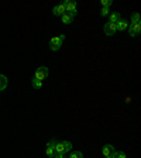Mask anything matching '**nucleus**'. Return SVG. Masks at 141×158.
I'll return each mask as SVG.
<instances>
[{"mask_svg": "<svg viewBox=\"0 0 141 158\" xmlns=\"http://www.w3.org/2000/svg\"><path fill=\"white\" fill-rule=\"evenodd\" d=\"M127 27H128V21L127 20L120 18V20L117 21V31H123V30H126Z\"/></svg>", "mask_w": 141, "mask_h": 158, "instance_id": "nucleus-8", "label": "nucleus"}, {"mask_svg": "<svg viewBox=\"0 0 141 158\" xmlns=\"http://www.w3.org/2000/svg\"><path fill=\"white\" fill-rule=\"evenodd\" d=\"M65 10H66V13H72L76 10V4L72 0H68V2H65Z\"/></svg>", "mask_w": 141, "mask_h": 158, "instance_id": "nucleus-7", "label": "nucleus"}, {"mask_svg": "<svg viewBox=\"0 0 141 158\" xmlns=\"http://www.w3.org/2000/svg\"><path fill=\"white\" fill-rule=\"evenodd\" d=\"M31 83H33V86L35 87V89H40V87L42 86V82L38 81V79H35V78H33V79H31Z\"/></svg>", "mask_w": 141, "mask_h": 158, "instance_id": "nucleus-15", "label": "nucleus"}, {"mask_svg": "<svg viewBox=\"0 0 141 158\" xmlns=\"http://www.w3.org/2000/svg\"><path fill=\"white\" fill-rule=\"evenodd\" d=\"M72 21H74V18H72V17H70L68 13L62 14V23H64V24H70Z\"/></svg>", "mask_w": 141, "mask_h": 158, "instance_id": "nucleus-10", "label": "nucleus"}, {"mask_svg": "<svg viewBox=\"0 0 141 158\" xmlns=\"http://www.w3.org/2000/svg\"><path fill=\"white\" fill-rule=\"evenodd\" d=\"M65 40V35H59V37H52L50 40V50L51 51H58L61 47H62V43Z\"/></svg>", "mask_w": 141, "mask_h": 158, "instance_id": "nucleus-1", "label": "nucleus"}, {"mask_svg": "<svg viewBox=\"0 0 141 158\" xmlns=\"http://www.w3.org/2000/svg\"><path fill=\"white\" fill-rule=\"evenodd\" d=\"M45 152H47V155H48V157H54V152H55V150H54V148H47V151H45Z\"/></svg>", "mask_w": 141, "mask_h": 158, "instance_id": "nucleus-21", "label": "nucleus"}, {"mask_svg": "<svg viewBox=\"0 0 141 158\" xmlns=\"http://www.w3.org/2000/svg\"><path fill=\"white\" fill-rule=\"evenodd\" d=\"M7 85H9V81H7V78L4 76V75L0 74V91H4L7 87Z\"/></svg>", "mask_w": 141, "mask_h": 158, "instance_id": "nucleus-9", "label": "nucleus"}, {"mask_svg": "<svg viewBox=\"0 0 141 158\" xmlns=\"http://www.w3.org/2000/svg\"><path fill=\"white\" fill-rule=\"evenodd\" d=\"M104 158H113V157H111V155H109V157H104Z\"/></svg>", "mask_w": 141, "mask_h": 158, "instance_id": "nucleus-23", "label": "nucleus"}, {"mask_svg": "<svg viewBox=\"0 0 141 158\" xmlns=\"http://www.w3.org/2000/svg\"><path fill=\"white\" fill-rule=\"evenodd\" d=\"M103 31L106 35H114V34L117 33V23H106L103 26Z\"/></svg>", "mask_w": 141, "mask_h": 158, "instance_id": "nucleus-3", "label": "nucleus"}, {"mask_svg": "<svg viewBox=\"0 0 141 158\" xmlns=\"http://www.w3.org/2000/svg\"><path fill=\"white\" fill-rule=\"evenodd\" d=\"M69 158H83V154L81 151H76V152H72Z\"/></svg>", "mask_w": 141, "mask_h": 158, "instance_id": "nucleus-18", "label": "nucleus"}, {"mask_svg": "<svg viewBox=\"0 0 141 158\" xmlns=\"http://www.w3.org/2000/svg\"><path fill=\"white\" fill-rule=\"evenodd\" d=\"M62 145H64V152H68L72 150V143L70 141H62Z\"/></svg>", "mask_w": 141, "mask_h": 158, "instance_id": "nucleus-14", "label": "nucleus"}, {"mask_svg": "<svg viewBox=\"0 0 141 158\" xmlns=\"http://www.w3.org/2000/svg\"><path fill=\"white\" fill-rule=\"evenodd\" d=\"M134 23H141V17H140V13H134L131 16V24Z\"/></svg>", "mask_w": 141, "mask_h": 158, "instance_id": "nucleus-13", "label": "nucleus"}, {"mask_svg": "<svg viewBox=\"0 0 141 158\" xmlns=\"http://www.w3.org/2000/svg\"><path fill=\"white\" fill-rule=\"evenodd\" d=\"M141 33V23H130V28H128V34L130 37H138V34Z\"/></svg>", "mask_w": 141, "mask_h": 158, "instance_id": "nucleus-4", "label": "nucleus"}, {"mask_svg": "<svg viewBox=\"0 0 141 158\" xmlns=\"http://www.w3.org/2000/svg\"><path fill=\"white\" fill-rule=\"evenodd\" d=\"M113 151H114V147L111 144H106V145H103V148H102V154H103L104 157H109Z\"/></svg>", "mask_w": 141, "mask_h": 158, "instance_id": "nucleus-6", "label": "nucleus"}, {"mask_svg": "<svg viewBox=\"0 0 141 158\" xmlns=\"http://www.w3.org/2000/svg\"><path fill=\"white\" fill-rule=\"evenodd\" d=\"M111 157L113 158H127L126 157V152H123V151H116V150H114L113 152H111Z\"/></svg>", "mask_w": 141, "mask_h": 158, "instance_id": "nucleus-11", "label": "nucleus"}, {"mask_svg": "<svg viewBox=\"0 0 141 158\" xmlns=\"http://www.w3.org/2000/svg\"><path fill=\"white\" fill-rule=\"evenodd\" d=\"M64 152H57V151H55L54 152V157H52V158H64Z\"/></svg>", "mask_w": 141, "mask_h": 158, "instance_id": "nucleus-22", "label": "nucleus"}, {"mask_svg": "<svg viewBox=\"0 0 141 158\" xmlns=\"http://www.w3.org/2000/svg\"><path fill=\"white\" fill-rule=\"evenodd\" d=\"M102 16H109L110 14V7H102V11H100Z\"/></svg>", "mask_w": 141, "mask_h": 158, "instance_id": "nucleus-17", "label": "nucleus"}, {"mask_svg": "<svg viewBox=\"0 0 141 158\" xmlns=\"http://www.w3.org/2000/svg\"><path fill=\"white\" fill-rule=\"evenodd\" d=\"M48 74H50V72H48V68L47 67H38L37 71H35V74H34V78L42 82L44 79L48 76Z\"/></svg>", "mask_w": 141, "mask_h": 158, "instance_id": "nucleus-2", "label": "nucleus"}, {"mask_svg": "<svg viewBox=\"0 0 141 158\" xmlns=\"http://www.w3.org/2000/svg\"><path fill=\"white\" fill-rule=\"evenodd\" d=\"M111 4H113V2H111V0H102V6H103V7H110Z\"/></svg>", "mask_w": 141, "mask_h": 158, "instance_id": "nucleus-19", "label": "nucleus"}, {"mask_svg": "<svg viewBox=\"0 0 141 158\" xmlns=\"http://www.w3.org/2000/svg\"><path fill=\"white\" fill-rule=\"evenodd\" d=\"M55 145H57V141H55V140H51V141H48L47 148H54L55 150Z\"/></svg>", "mask_w": 141, "mask_h": 158, "instance_id": "nucleus-20", "label": "nucleus"}, {"mask_svg": "<svg viewBox=\"0 0 141 158\" xmlns=\"http://www.w3.org/2000/svg\"><path fill=\"white\" fill-rule=\"evenodd\" d=\"M65 13H66V10H65V3H62L52 9V14H54V16H62V14H65Z\"/></svg>", "mask_w": 141, "mask_h": 158, "instance_id": "nucleus-5", "label": "nucleus"}, {"mask_svg": "<svg viewBox=\"0 0 141 158\" xmlns=\"http://www.w3.org/2000/svg\"><path fill=\"white\" fill-rule=\"evenodd\" d=\"M119 20H120V13H111L109 23H117Z\"/></svg>", "mask_w": 141, "mask_h": 158, "instance_id": "nucleus-12", "label": "nucleus"}, {"mask_svg": "<svg viewBox=\"0 0 141 158\" xmlns=\"http://www.w3.org/2000/svg\"><path fill=\"white\" fill-rule=\"evenodd\" d=\"M55 151H57V152H64V145H62V141L57 143V145H55ZM64 154H65V152H64Z\"/></svg>", "mask_w": 141, "mask_h": 158, "instance_id": "nucleus-16", "label": "nucleus"}]
</instances>
